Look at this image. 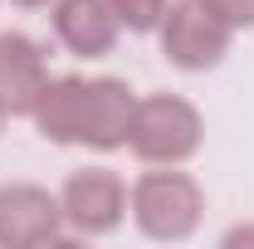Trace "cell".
<instances>
[{
    "instance_id": "1",
    "label": "cell",
    "mask_w": 254,
    "mask_h": 249,
    "mask_svg": "<svg viewBox=\"0 0 254 249\" xmlns=\"http://www.w3.org/2000/svg\"><path fill=\"white\" fill-rule=\"evenodd\" d=\"M200 113L190 108L186 98L176 93H152L137 98V113H132V132H127V147L142 156L147 166H181L200 152Z\"/></svg>"
},
{
    "instance_id": "2",
    "label": "cell",
    "mask_w": 254,
    "mask_h": 249,
    "mask_svg": "<svg viewBox=\"0 0 254 249\" xmlns=\"http://www.w3.org/2000/svg\"><path fill=\"white\" fill-rule=\"evenodd\" d=\"M200 210H205V195L190 181L186 171H147L137 186H132V220L147 240H190L195 225H200Z\"/></svg>"
},
{
    "instance_id": "3",
    "label": "cell",
    "mask_w": 254,
    "mask_h": 249,
    "mask_svg": "<svg viewBox=\"0 0 254 249\" xmlns=\"http://www.w3.org/2000/svg\"><path fill=\"white\" fill-rule=\"evenodd\" d=\"M161 54L176 63V68H186V73H205V68H215V63L230 54V25H225L220 15H210L200 0H176V5H166V15H161Z\"/></svg>"
},
{
    "instance_id": "4",
    "label": "cell",
    "mask_w": 254,
    "mask_h": 249,
    "mask_svg": "<svg viewBox=\"0 0 254 249\" xmlns=\"http://www.w3.org/2000/svg\"><path fill=\"white\" fill-rule=\"evenodd\" d=\"M59 210H64V225L73 235H108L127 215V186L118 181V171H108V166L73 171L59 190Z\"/></svg>"
},
{
    "instance_id": "5",
    "label": "cell",
    "mask_w": 254,
    "mask_h": 249,
    "mask_svg": "<svg viewBox=\"0 0 254 249\" xmlns=\"http://www.w3.org/2000/svg\"><path fill=\"white\" fill-rule=\"evenodd\" d=\"M137 113V93L123 78H83V103H78V142L93 152H118L127 147Z\"/></svg>"
},
{
    "instance_id": "6",
    "label": "cell",
    "mask_w": 254,
    "mask_h": 249,
    "mask_svg": "<svg viewBox=\"0 0 254 249\" xmlns=\"http://www.w3.org/2000/svg\"><path fill=\"white\" fill-rule=\"evenodd\" d=\"M64 235V210L49 190L39 186H0V245L5 249H34L54 245Z\"/></svg>"
},
{
    "instance_id": "7",
    "label": "cell",
    "mask_w": 254,
    "mask_h": 249,
    "mask_svg": "<svg viewBox=\"0 0 254 249\" xmlns=\"http://www.w3.org/2000/svg\"><path fill=\"white\" fill-rule=\"evenodd\" d=\"M44 83H49V68H44L39 44L20 30H5L0 34V113L5 118H30Z\"/></svg>"
},
{
    "instance_id": "8",
    "label": "cell",
    "mask_w": 254,
    "mask_h": 249,
    "mask_svg": "<svg viewBox=\"0 0 254 249\" xmlns=\"http://www.w3.org/2000/svg\"><path fill=\"white\" fill-rule=\"evenodd\" d=\"M118 15L108 0H54V34L78 59H103L118 44Z\"/></svg>"
},
{
    "instance_id": "9",
    "label": "cell",
    "mask_w": 254,
    "mask_h": 249,
    "mask_svg": "<svg viewBox=\"0 0 254 249\" xmlns=\"http://www.w3.org/2000/svg\"><path fill=\"white\" fill-rule=\"evenodd\" d=\"M78 103H83V78H73V73H64V78H49L44 83V93L34 103V127H39V137L44 142H78Z\"/></svg>"
},
{
    "instance_id": "10",
    "label": "cell",
    "mask_w": 254,
    "mask_h": 249,
    "mask_svg": "<svg viewBox=\"0 0 254 249\" xmlns=\"http://www.w3.org/2000/svg\"><path fill=\"white\" fill-rule=\"evenodd\" d=\"M113 5V15H118V25L132 34H147L161 25V15H166V0H108Z\"/></svg>"
},
{
    "instance_id": "11",
    "label": "cell",
    "mask_w": 254,
    "mask_h": 249,
    "mask_svg": "<svg viewBox=\"0 0 254 249\" xmlns=\"http://www.w3.org/2000/svg\"><path fill=\"white\" fill-rule=\"evenodd\" d=\"M210 15H220L230 30H254V0H200Z\"/></svg>"
},
{
    "instance_id": "12",
    "label": "cell",
    "mask_w": 254,
    "mask_h": 249,
    "mask_svg": "<svg viewBox=\"0 0 254 249\" xmlns=\"http://www.w3.org/2000/svg\"><path fill=\"white\" fill-rule=\"evenodd\" d=\"M15 5H25V10H34V5H54V0H15Z\"/></svg>"
},
{
    "instance_id": "13",
    "label": "cell",
    "mask_w": 254,
    "mask_h": 249,
    "mask_svg": "<svg viewBox=\"0 0 254 249\" xmlns=\"http://www.w3.org/2000/svg\"><path fill=\"white\" fill-rule=\"evenodd\" d=\"M0 123H5V113H0Z\"/></svg>"
}]
</instances>
